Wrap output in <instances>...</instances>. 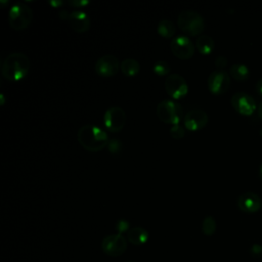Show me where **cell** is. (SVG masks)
Wrapping results in <instances>:
<instances>
[{
  "instance_id": "7402d4cb",
  "label": "cell",
  "mask_w": 262,
  "mask_h": 262,
  "mask_svg": "<svg viewBox=\"0 0 262 262\" xmlns=\"http://www.w3.org/2000/svg\"><path fill=\"white\" fill-rule=\"evenodd\" d=\"M152 71L155 72V74H157L158 76H165L167 74L170 73V66L168 64V62L166 60H157L154 63L152 67Z\"/></svg>"
},
{
  "instance_id": "836d02e7",
  "label": "cell",
  "mask_w": 262,
  "mask_h": 262,
  "mask_svg": "<svg viewBox=\"0 0 262 262\" xmlns=\"http://www.w3.org/2000/svg\"><path fill=\"white\" fill-rule=\"evenodd\" d=\"M0 97H1V104H3V103H4V94L1 93V94H0Z\"/></svg>"
},
{
  "instance_id": "603a6c76",
  "label": "cell",
  "mask_w": 262,
  "mask_h": 262,
  "mask_svg": "<svg viewBox=\"0 0 262 262\" xmlns=\"http://www.w3.org/2000/svg\"><path fill=\"white\" fill-rule=\"evenodd\" d=\"M185 133V129L183 126L176 124V125H172V127L170 128V135L175 138V139H180L184 136Z\"/></svg>"
},
{
  "instance_id": "5bb4252c",
  "label": "cell",
  "mask_w": 262,
  "mask_h": 262,
  "mask_svg": "<svg viewBox=\"0 0 262 262\" xmlns=\"http://www.w3.org/2000/svg\"><path fill=\"white\" fill-rule=\"evenodd\" d=\"M237 206L245 213H255L262 208V200L257 193L246 191L238 196Z\"/></svg>"
},
{
  "instance_id": "5b68a950",
  "label": "cell",
  "mask_w": 262,
  "mask_h": 262,
  "mask_svg": "<svg viewBox=\"0 0 262 262\" xmlns=\"http://www.w3.org/2000/svg\"><path fill=\"white\" fill-rule=\"evenodd\" d=\"M33 19L32 9L23 2L14 3L8 11V23L15 30L26 29Z\"/></svg>"
},
{
  "instance_id": "4dcf8cb0",
  "label": "cell",
  "mask_w": 262,
  "mask_h": 262,
  "mask_svg": "<svg viewBox=\"0 0 262 262\" xmlns=\"http://www.w3.org/2000/svg\"><path fill=\"white\" fill-rule=\"evenodd\" d=\"M69 13L70 12H68L67 10H61V11H59V16H60V18H62V19H68V16H69Z\"/></svg>"
},
{
  "instance_id": "e575fe53",
  "label": "cell",
  "mask_w": 262,
  "mask_h": 262,
  "mask_svg": "<svg viewBox=\"0 0 262 262\" xmlns=\"http://www.w3.org/2000/svg\"><path fill=\"white\" fill-rule=\"evenodd\" d=\"M126 262H134V261H126Z\"/></svg>"
},
{
  "instance_id": "277c9868",
  "label": "cell",
  "mask_w": 262,
  "mask_h": 262,
  "mask_svg": "<svg viewBox=\"0 0 262 262\" xmlns=\"http://www.w3.org/2000/svg\"><path fill=\"white\" fill-rule=\"evenodd\" d=\"M157 116L162 122L171 125L179 124L181 119L184 118L182 106L172 99H164L159 102Z\"/></svg>"
},
{
  "instance_id": "d4e9b609",
  "label": "cell",
  "mask_w": 262,
  "mask_h": 262,
  "mask_svg": "<svg viewBox=\"0 0 262 262\" xmlns=\"http://www.w3.org/2000/svg\"><path fill=\"white\" fill-rule=\"evenodd\" d=\"M121 147H122V143L120 140H118L117 138H113V139H110L108 143H107V148L113 154H117L121 150Z\"/></svg>"
},
{
  "instance_id": "1f68e13d",
  "label": "cell",
  "mask_w": 262,
  "mask_h": 262,
  "mask_svg": "<svg viewBox=\"0 0 262 262\" xmlns=\"http://www.w3.org/2000/svg\"><path fill=\"white\" fill-rule=\"evenodd\" d=\"M257 112H258V116L260 117V119H262V100H261V101L259 102V104H258Z\"/></svg>"
},
{
  "instance_id": "8992f818",
  "label": "cell",
  "mask_w": 262,
  "mask_h": 262,
  "mask_svg": "<svg viewBox=\"0 0 262 262\" xmlns=\"http://www.w3.org/2000/svg\"><path fill=\"white\" fill-rule=\"evenodd\" d=\"M101 249L104 254L111 257L121 256L127 249V239L123 234L113 233L103 237Z\"/></svg>"
},
{
  "instance_id": "52a82bcc",
  "label": "cell",
  "mask_w": 262,
  "mask_h": 262,
  "mask_svg": "<svg viewBox=\"0 0 262 262\" xmlns=\"http://www.w3.org/2000/svg\"><path fill=\"white\" fill-rule=\"evenodd\" d=\"M231 105L233 108L244 116H251L257 111L258 105L256 99L247 92H236L231 97Z\"/></svg>"
},
{
  "instance_id": "d6a6232c",
  "label": "cell",
  "mask_w": 262,
  "mask_h": 262,
  "mask_svg": "<svg viewBox=\"0 0 262 262\" xmlns=\"http://www.w3.org/2000/svg\"><path fill=\"white\" fill-rule=\"evenodd\" d=\"M258 174H259V177H260V179H262V163H261V165L259 166V170H258Z\"/></svg>"
},
{
  "instance_id": "83f0119b",
  "label": "cell",
  "mask_w": 262,
  "mask_h": 262,
  "mask_svg": "<svg viewBox=\"0 0 262 262\" xmlns=\"http://www.w3.org/2000/svg\"><path fill=\"white\" fill-rule=\"evenodd\" d=\"M250 252L254 257H259L262 254V247L260 245H254L252 246Z\"/></svg>"
},
{
  "instance_id": "d6986e66",
  "label": "cell",
  "mask_w": 262,
  "mask_h": 262,
  "mask_svg": "<svg viewBox=\"0 0 262 262\" xmlns=\"http://www.w3.org/2000/svg\"><path fill=\"white\" fill-rule=\"evenodd\" d=\"M230 75L237 81L246 80L250 75V69L245 63H234L229 69Z\"/></svg>"
},
{
  "instance_id": "9a60e30c",
  "label": "cell",
  "mask_w": 262,
  "mask_h": 262,
  "mask_svg": "<svg viewBox=\"0 0 262 262\" xmlns=\"http://www.w3.org/2000/svg\"><path fill=\"white\" fill-rule=\"evenodd\" d=\"M67 20L69 21L71 28L78 33H84L90 28V18L88 14L81 9L71 11Z\"/></svg>"
},
{
  "instance_id": "4fadbf2b",
  "label": "cell",
  "mask_w": 262,
  "mask_h": 262,
  "mask_svg": "<svg viewBox=\"0 0 262 262\" xmlns=\"http://www.w3.org/2000/svg\"><path fill=\"white\" fill-rule=\"evenodd\" d=\"M120 67L121 64L118 58L111 54L100 56L94 64L95 72L102 77H112L116 75Z\"/></svg>"
},
{
  "instance_id": "3957f363",
  "label": "cell",
  "mask_w": 262,
  "mask_h": 262,
  "mask_svg": "<svg viewBox=\"0 0 262 262\" xmlns=\"http://www.w3.org/2000/svg\"><path fill=\"white\" fill-rule=\"evenodd\" d=\"M177 25L185 34L190 36H200L205 29L204 17L192 9L182 10L178 15Z\"/></svg>"
},
{
  "instance_id": "7a4b0ae2",
  "label": "cell",
  "mask_w": 262,
  "mask_h": 262,
  "mask_svg": "<svg viewBox=\"0 0 262 262\" xmlns=\"http://www.w3.org/2000/svg\"><path fill=\"white\" fill-rule=\"evenodd\" d=\"M30 70V60L21 52H12L8 54L2 62L1 71L4 78L10 81H19L24 79Z\"/></svg>"
},
{
  "instance_id": "f546056e",
  "label": "cell",
  "mask_w": 262,
  "mask_h": 262,
  "mask_svg": "<svg viewBox=\"0 0 262 262\" xmlns=\"http://www.w3.org/2000/svg\"><path fill=\"white\" fill-rule=\"evenodd\" d=\"M48 3H49L50 5H52L53 7H58V6H60V5L63 4V2L60 1V0H57V1H48Z\"/></svg>"
},
{
  "instance_id": "d590c367",
  "label": "cell",
  "mask_w": 262,
  "mask_h": 262,
  "mask_svg": "<svg viewBox=\"0 0 262 262\" xmlns=\"http://www.w3.org/2000/svg\"><path fill=\"white\" fill-rule=\"evenodd\" d=\"M261 209H262V208H261Z\"/></svg>"
},
{
  "instance_id": "f1b7e54d",
  "label": "cell",
  "mask_w": 262,
  "mask_h": 262,
  "mask_svg": "<svg viewBox=\"0 0 262 262\" xmlns=\"http://www.w3.org/2000/svg\"><path fill=\"white\" fill-rule=\"evenodd\" d=\"M255 88H256V91H257L260 95H262V77L257 81V83H256V85H255Z\"/></svg>"
},
{
  "instance_id": "9c48e42d",
  "label": "cell",
  "mask_w": 262,
  "mask_h": 262,
  "mask_svg": "<svg viewBox=\"0 0 262 262\" xmlns=\"http://www.w3.org/2000/svg\"><path fill=\"white\" fill-rule=\"evenodd\" d=\"M165 89L167 93L176 99H179L183 96H185L188 92V85L185 81V79L176 73L169 74L165 80L164 83Z\"/></svg>"
},
{
  "instance_id": "44dd1931",
  "label": "cell",
  "mask_w": 262,
  "mask_h": 262,
  "mask_svg": "<svg viewBox=\"0 0 262 262\" xmlns=\"http://www.w3.org/2000/svg\"><path fill=\"white\" fill-rule=\"evenodd\" d=\"M216 228H217V225H216V221H215V218L212 217V216H206L204 219H203V222H202V232L205 234V235H213L216 231Z\"/></svg>"
},
{
  "instance_id": "2e32d148",
  "label": "cell",
  "mask_w": 262,
  "mask_h": 262,
  "mask_svg": "<svg viewBox=\"0 0 262 262\" xmlns=\"http://www.w3.org/2000/svg\"><path fill=\"white\" fill-rule=\"evenodd\" d=\"M127 239L135 246L143 245L148 239V231L141 226L132 227L127 232Z\"/></svg>"
},
{
  "instance_id": "8fae6325",
  "label": "cell",
  "mask_w": 262,
  "mask_h": 262,
  "mask_svg": "<svg viewBox=\"0 0 262 262\" xmlns=\"http://www.w3.org/2000/svg\"><path fill=\"white\" fill-rule=\"evenodd\" d=\"M209 90L214 94L225 93L230 87V76L224 70L213 71L208 77Z\"/></svg>"
},
{
  "instance_id": "e0dca14e",
  "label": "cell",
  "mask_w": 262,
  "mask_h": 262,
  "mask_svg": "<svg viewBox=\"0 0 262 262\" xmlns=\"http://www.w3.org/2000/svg\"><path fill=\"white\" fill-rule=\"evenodd\" d=\"M215 46L214 40L212 37L206 34H201L195 41V47L199 52L202 54H209L213 51Z\"/></svg>"
},
{
  "instance_id": "ac0fdd59",
  "label": "cell",
  "mask_w": 262,
  "mask_h": 262,
  "mask_svg": "<svg viewBox=\"0 0 262 262\" xmlns=\"http://www.w3.org/2000/svg\"><path fill=\"white\" fill-rule=\"evenodd\" d=\"M121 70L124 75H126L128 77H133L139 72L140 66H139V62L135 58L127 57V58L123 59V61L121 62Z\"/></svg>"
},
{
  "instance_id": "6da1fadb",
  "label": "cell",
  "mask_w": 262,
  "mask_h": 262,
  "mask_svg": "<svg viewBox=\"0 0 262 262\" xmlns=\"http://www.w3.org/2000/svg\"><path fill=\"white\" fill-rule=\"evenodd\" d=\"M77 136L82 147L93 152L103 149L110 141L107 133L99 126L93 124H85L81 126Z\"/></svg>"
},
{
  "instance_id": "30bf717a",
  "label": "cell",
  "mask_w": 262,
  "mask_h": 262,
  "mask_svg": "<svg viewBox=\"0 0 262 262\" xmlns=\"http://www.w3.org/2000/svg\"><path fill=\"white\" fill-rule=\"evenodd\" d=\"M126 113L120 106L108 107L103 115V123L111 132H119L125 125Z\"/></svg>"
},
{
  "instance_id": "cb8c5ba5",
  "label": "cell",
  "mask_w": 262,
  "mask_h": 262,
  "mask_svg": "<svg viewBox=\"0 0 262 262\" xmlns=\"http://www.w3.org/2000/svg\"><path fill=\"white\" fill-rule=\"evenodd\" d=\"M115 228L117 230V233L122 234V233L128 232L130 230V223L126 219H120L116 222Z\"/></svg>"
},
{
  "instance_id": "ffe728a7",
  "label": "cell",
  "mask_w": 262,
  "mask_h": 262,
  "mask_svg": "<svg viewBox=\"0 0 262 262\" xmlns=\"http://www.w3.org/2000/svg\"><path fill=\"white\" fill-rule=\"evenodd\" d=\"M175 25L169 19H161L157 26L158 33L165 38H171L175 34Z\"/></svg>"
},
{
  "instance_id": "4316f807",
  "label": "cell",
  "mask_w": 262,
  "mask_h": 262,
  "mask_svg": "<svg viewBox=\"0 0 262 262\" xmlns=\"http://www.w3.org/2000/svg\"><path fill=\"white\" fill-rule=\"evenodd\" d=\"M227 64V59L225 56H218L215 59V66L217 68H224Z\"/></svg>"
},
{
  "instance_id": "7c38bea8",
  "label": "cell",
  "mask_w": 262,
  "mask_h": 262,
  "mask_svg": "<svg viewBox=\"0 0 262 262\" xmlns=\"http://www.w3.org/2000/svg\"><path fill=\"white\" fill-rule=\"evenodd\" d=\"M209 122L208 114L201 108L188 111L183 118V124L189 131H196L205 127Z\"/></svg>"
},
{
  "instance_id": "484cf974",
  "label": "cell",
  "mask_w": 262,
  "mask_h": 262,
  "mask_svg": "<svg viewBox=\"0 0 262 262\" xmlns=\"http://www.w3.org/2000/svg\"><path fill=\"white\" fill-rule=\"evenodd\" d=\"M68 4L78 8V7L86 6L87 4H89V1L88 0H70V1H68Z\"/></svg>"
},
{
  "instance_id": "ba28073f",
  "label": "cell",
  "mask_w": 262,
  "mask_h": 262,
  "mask_svg": "<svg viewBox=\"0 0 262 262\" xmlns=\"http://www.w3.org/2000/svg\"><path fill=\"white\" fill-rule=\"evenodd\" d=\"M172 53L181 59L190 58L195 50V44L185 35H179L172 39L170 43Z\"/></svg>"
}]
</instances>
